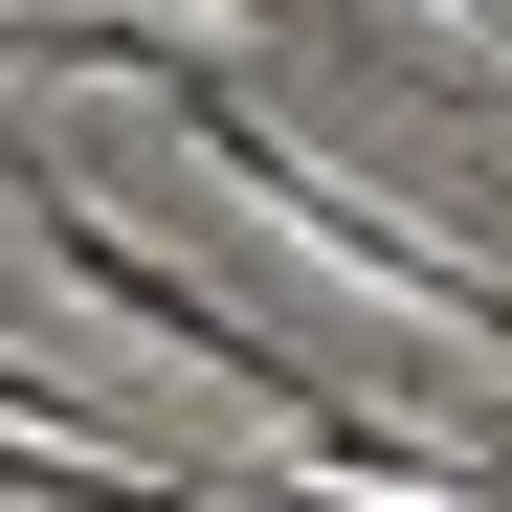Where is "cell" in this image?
Wrapping results in <instances>:
<instances>
[{
  "instance_id": "cell-1",
  "label": "cell",
  "mask_w": 512,
  "mask_h": 512,
  "mask_svg": "<svg viewBox=\"0 0 512 512\" xmlns=\"http://www.w3.org/2000/svg\"><path fill=\"white\" fill-rule=\"evenodd\" d=\"M0 201H23V245H45V268H67V290H90L112 334H156V357H201L223 401H268V423H290V401H334V379L290 357V334H268V312H223V290L179 268V245H134V223H112L90 179H67V156H0Z\"/></svg>"
}]
</instances>
